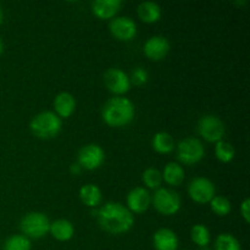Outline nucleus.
<instances>
[{
    "instance_id": "1",
    "label": "nucleus",
    "mask_w": 250,
    "mask_h": 250,
    "mask_svg": "<svg viewBox=\"0 0 250 250\" xmlns=\"http://www.w3.org/2000/svg\"><path fill=\"white\" fill-rule=\"evenodd\" d=\"M95 216L99 226L110 234L127 233L134 225V215L121 203H106L99 208Z\"/></svg>"
},
{
    "instance_id": "2",
    "label": "nucleus",
    "mask_w": 250,
    "mask_h": 250,
    "mask_svg": "<svg viewBox=\"0 0 250 250\" xmlns=\"http://www.w3.org/2000/svg\"><path fill=\"white\" fill-rule=\"evenodd\" d=\"M136 115L132 100L125 97H112L104 104L102 117L110 127H125L131 124Z\"/></svg>"
},
{
    "instance_id": "3",
    "label": "nucleus",
    "mask_w": 250,
    "mask_h": 250,
    "mask_svg": "<svg viewBox=\"0 0 250 250\" xmlns=\"http://www.w3.org/2000/svg\"><path fill=\"white\" fill-rule=\"evenodd\" d=\"M29 128L39 139H53L61 132L62 120L54 111L39 112L32 119Z\"/></svg>"
},
{
    "instance_id": "4",
    "label": "nucleus",
    "mask_w": 250,
    "mask_h": 250,
    "mask_svg": "<svg viewBox=\"0 0 250 250\" xmlns=\"http://www.w3.org/2000/svg\"><path fill=\"white\" fill-rule=\"evenodd\" d=\"M22 234L29 239H41L49 233L50 220L44 212L32 211L24 215L20 224Z\"/></svg>"
},
{
    "instance_id": "5",
    "label": "nucleus",
    "mask_w": 250,
    "mask_h": 250,
    "mask_svg": "<svg viewBox=\"0 0 250 250\" xmlns=\"http://www.w3.org/2000/svg\"><path fill=\"white\" fill-rule=\"evenodd\" d=\"M154 208L156 211L165 216H172L176 215L181 209V198L177 192L171 188L160 187L155 190L151 197Z\"/></svg>"
},
{
    "instance_id": "6",
    "label": "nucleus",
    "mask_w": 250,
    "mask_h": 250,
    "mask_svg": "<svg viewBox=\"0 0 250 250\" xmlns=\"http://www.w3.org/2000/svg\"><path fill=\"white\" fill-rule=\"evenodd\" d=\"M205 156V146L202 141L187 137L177 144V159L183 165H195Z\"/></svg>"
},
{
    "instance_id": "7",
    "label": "nucleus",
    "mask_w": 250,
    "mask_h": 250,
    "mask_svg": "<svg viewBox=\"0 0 250 250\" xmlns=\"http://www.w3.org/2000/svg\"><path fill=\"white\" fill-rule=\"evenodd\" d=\"M198 132L203 139L216 144L217 142L224 141L226 127L220 117L209 114L200 117L198 122Z\"/></svg>"
},
{
    "instance_id": "8",
    "label": "nucleus",
    "mask_w": 250,
    "mask_h": 250,
    "mask_svg": "<svg viewBox=\"0 0 250 250\" xmlns=\"http://www.w3.org/2000/svg\"><path fill=\"white\" fill-rule=\"evenodd\" d=\"M188 194L198 204H208L216 195V187L207 177H195L188 185Z\"/></svg>"
},
{
    "instance_id": "9",
    "label": "nucleus",
    "mask_w": 250,
    "mask_h": 250,
    "mask_svg": "<svg viewBox=\"0 0 250 250\" xmlns=\"http://www.w3.org/2000/svg\"><path fill=\"white\" fill-rule=\"evenodd\" d=\"M104 84L115 97H124V94L131 89L132 83L129 76L125 71L112 67L104 73Z\"/></svg>"
},
{
    "instance_id": "10",
    "label": "nucleus",
    "mask_w": 250,
    "mask_h": 250,
    "mask_svg": "<svg viewBox=\"0 0 250 250\" xmlns=\"http://www.w3.org/2000/svg\"><path fill=\"white\" fill-rule=\"evenodd\" d=\"M105 151L99 144L90 143L78 151V165L85 170H97L104 164Z\"/></svg>"
},
{
    "instance_id": "11",
    "label": "nucleus",
    "mask_w": 250,
    "mask_h": 250,
    "mask_svg": "<svg viewBox=\"0 0 250 250\" xmlns=\"http://www.w3.org/2000/svg\"><path fill=\"white\" fill-rule=\"evenodd\" d=\"M110 33L122 42L132 41L137 36V23L128 16L114 17L109 24Z\"/></svg>"
},
{
    "instance_id": "12",
    "label": "nucleus",
    "mask_w": 250,
    "mask_h": 250,
    "mask_svg": "<svg viewBox=\"0 0 250 250\" xmlns=\"http://www.w3.org/2000/svg\"><path fill=\"white\" fill-rule=\"evenodd\" d=\"M151 195L146 188L136 187L127 194V209L132 214H142L149 209Z\"/></svg>"
},
{
    "instance_id": "13",
    "label": "nucleus",
    "mask_w": 250,
    "mask_h": 250,
    "mask_svg": "<svg viewBox=\"0 0 250 250\" xmlns=\"http://www.w3.org/2000/svg\"><path fill=\"white\" fill-rule=\"evenodd\" d=\"M144 54L153 61H160L167 56L170 51V42L163 36H153L144 43Z\"/></svg>"
},
{
    "instance_id": "14",
    "label": "nucleus",
    "mask_w": 250,
    "mask_h": 250,
    "mask_svg": "<svg viewBox=\"0 0 250 250\" xmlns=\"http://www.w3.org/2000/svg\"><path fill=\"white\" fill-rule=\"evenodd\" d=\"M122 6L121 0H95L92 2V12L102 20L114 19Z\"/></svg>"
},
{
    "instance_id": "15",
    "label": "nucleus",
    "mask_w": 250,
    "mask_h": 250,
    "mask_svg": "<svg viewBox=\"0 0 250 250\" xmlns=\"http://www.w3.org/2000/svg\"><path fill=\"white\" fill-rule=\"evenodd\" d=\"M54 112L60 119H67L75 112L76 99L71 93L61 92L54 99Z\"/></svg>"
},
{
    "instance_id": "16",
    "label": "nucleus",
    "mask_w": 250,
    "mask_h": 250,
    "mask_svg": "<svg viewBox=\"0 0 250 250\" xmlns=\"http://www.w3.org/2000/svg\"><path fill=\"white\" fill-rule=\"evenodd\" d=\"M153 244L155 250H177L178 237L172 229H160L154 233Z\"/></svg>"
},
{
    "instance_id": "17",
    "label": "nucleus",
    "mask_w": 250,
    "mask_h": 250,
    "mask_svg": "<svg viewBox=\"0 0 250 250\" xmlns=\"http://www.w3.org/2000/svg\"><path fill=\"white\" fill-rule=\"evenodd\" d=\"M51 236L59 242H67L75 234V227L72 222L66 219H59L54 222H50V229H49Z\"/></svg>"
},
{
    "instance_id": "18",
    "label": "nucleus",
    "mask_w": 250,
    "mask_h": 250,
    "mask_svg": "<svg viewBox=\"0 0 250 250\" xmlns=\"http://www.w3.org/2000/svg\"><path fill=\"white\" fill-rule=\"evenodd\" d=\"M138 17L146 23H155L160 20L163 10L155 1H143L137 7Z\"/></svg>"
},
{
    "instance_id": "19",
    "label": "nucleus",
    "mask_w": 250,
    "mask_h": 250,
    "mask_svg": "<svg viewBox=\"0 0 250 250\" xmlns=\"http://www.w3.org/2000/svg\"><path fill=\"white\" fill-rule=\"evenodd\" d=\"M80 198L84 205L89 208H97L100 205L103 200L102 189L97 185L88 183L81 187L80 189Z\"/></svg>"
},
{
    "instance_id": "20",
    "label": "nucleus",
    "mask_w": 250,
    "mask_h": 250,
    "mask_svg": "<svg viewBox=\"0 0 250 250\" xmlns=\"http://www.w3.org/2000/svg\"><path fill=\"white\" fill-rule=\"evenodd\" d=\"M161 175H163V181L172 187H178L185 181V170L182 165L177 163L166 164Z\"/></svg>"
},
{
    "instance_id": "21",
    "label": "nucleus",
    "mask_w": 250,
    "mask_h": 250,
    "mask_svg": "<svg viewBox=\"0 0 250 250\" xmlns=\"http://www.w3.org/2000/svg\"><path fill=\"white\" fill-rule=\"evenodd\" d=\"M151 146L159 154H170L175 149V141L167 132H158L154 134Z\"/></svg>"
},
{
    "instance_id": "22",
    "label": "nucleus",
    "mask_w": 250,
    "mask_h": 250,
    "mask_svg": "<svg viewBox=\"0 0 250 250\" xmlns=\"http://www.w3.org/2000/svg\"><path fill=\"white\" fill-rule=\"evenodd\" d=\"M190 238H192V241L194 242L198 247H200V248H205V247H208V244L210 243L211 234H210L209 229H208L205 225L198 224L192 227V231H190Z\"/></svg>"
},
{
    "instance_id": "23",
    "label": "nucleus",
    "mask_w": 250,
    "mask_h": 250,
    "mask_svg": "<svg viewBox=\"0 0 250 250\" xmlns=\"http://www.w3.org/2000/svg\"><path fill=\"white\" fill-rule=\"evenodd\" d=\"M234 155H236V150L231 143L226 141L217 142L215 146V156L217 160L224 164L231 163L234 159Z\"/></svg>"
},
{
    "instance_id": "24",
    "label": "nucleus",
    "mask_w": 250,
    "mask_h": 250,
    "mask_svg": "<svg viewBox=\"0 0 250 250\" xmlns=\"http://www.w3.org/2000/svg\"><path fill=\"white\" fill-rule=\"evenodd\" d=\"M4 250H31V239L23 234H14L9 237L4 243Z\"/></svg>"
},
{
    "instance_id": "25",
    "label": "nucleus",
    "mask_w": 250,
    "mask_h": 250,
    "mask_svg": "<svg viewBox=\"0 0 250 250\" xmlns=\"http://www.w3.org/2000/svg\"><path fill=\"white\" fill-rule=\"evenodd\" d=\"M215 250H242V246L231 233H221L215 241Z\"/></svg>"
},
{
    "instance_id": "26",
    "label": "nucleus",
    "mask_w": 250,
    "mask_h": 250,
    "mask_svg": "<svg viewBox=\"0 0 250 250\" xmlns=\"http://www.w3.org/2000/svg\"><path fill=\"white\" fill-rule=\"evenodd\" d=\"M142 181L149 189H159L163 183V175L155 167H148L142 175Z\"/></svg>"
},
{
    "instance_id": "27",
    "label": "nucleus",
    "mask_w": 250,
    "mask_h": 250,
    "mask_svg": "<svg viewBox=\"0 0 250 250\" xmlns=\"http://www.w3.org/2000/svg\"><path fill=\"white\" fill-rule=\"evenodd\" d=\"M210 208L217 216H227L232 210V204L224 195H215L210 202Z\"/></svg>"
},
{
    "instance_id": "28",
    "label": "nucleus",
    "mask_w": 250,
    "mask_h": 250,
    "mask_svg": "<svg viewBox=\"0 0 250 250\" xmlns=\"http://www.w3.org/2000/svg\"><path fill=\"white\" fill-rule=\"evenodd\" d=\"M129 80H131V83H133L134 85H138V87L144 85L149 80L148 71L144 67H136L132 71Z\"/></svg>"
},
{
    "instance_id": "29",
    "label": "nucleus",
    "mask_w": 250,
    "mask_h": 250,
    "mask_svg": "<svg viewBox=\"0 0 250 250\" xmlns=\"http://www.w3.org/2000/svg\"><path fill=\"white\" fill-rule=\"evenodd\" d=\"M241 215L247 224L250 222V199L246 198L241 204Z\"/></svg>"
},
{
    "instance_id": "30",
    "label": "nucleus",
    "mask_w": 250,
    "mask_h": 250,
    "mask_svg": "<svg viewBox=\"0 0 250 250\" xmlns=\"http://www.w3.org/2000/svg\"><path fill=\"white\" fill-rule=\"evenodd\" d=\"M70 171H71V173H72V175H75V176L80 175L81 171H82V167H81L78 164H72V165H71V167H70Z\"/></svg>"
},
{
    "instance_id": "31",
    "label": "nucleus",
    "mask_w": 250,
    "mask_h": 250,
    "mask_svg": "<svg viewBox=\"0 0 250 250\" xmlns=\"http://www.w3.org/2000/svg\"><path fill=\"white\" fill-rule=\"evenodd\" d=\"M2 21H4V11H2V7L0 5V26H1Z\"/></svg>"
},
{
    "instance_id": "32",
    "label": "nucleus",
    "mask_w": 250,
    "mask_h": 250,
    "mask_svg": "<svg viewBox=\"0 0 250 250\" xmlns=\"http://www.w3.org/2000/svg\"><path fill=\"white\" fill-rule=\"evenodd\" d=\"M2 51H4V42H2L1 37H0V55L2 54Z\"/></svg>"
}]
</instances>
